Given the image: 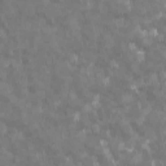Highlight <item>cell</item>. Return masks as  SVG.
I'll list each match as a JSON object with an SVG mask.
<instances>
[{
	"label": "cell",
	"instance_id": "277c9868",
	"mask_svg": "<svg viewBox=\"0 0 166 166\" xmlns=\"http://www.w3.org/2000/svg\"><path fill=\"white\" fill-rule=\"evenodd\" d=\"M129 49H130V51H134V52H136V49H137V46H136V43H135V41H130V43H129Z\"/></svg>",
	"mask_w": 166,
	"mask_h": 166
},
{
	"label": "cell",
	"instance_id": "8992f818",
	"mask_svg": "<svg viewBox=\"0 0 166 166\" xmlns=\"http://www.w3.org/2000/svg\"><path fill=\"white\" fill-rule=\"evenodd\" d=\"M73 119H74V122H78L80 119V113L79 112H74L73 113Z\"/></svg>",
	"mask_w": 166,
	"mask_h": 166
},
{
	"label": "cell",
	"instance_id": "3957f363",
	"mask_svg": "<svg viewBox=\"0 0 166 166\" xmlns=\"http://www.w3.org/2000/svg\"><path fill=\"white\" fill-rule=\"evenodd\" d=\"M139 36H140L142 39H144V38H148V36H149V33H148V30H147V29H142V30L139 31Z\"/></svg>",
	"mask_w": 166,
	"mask_h": 166
},
{
	"label": "cell",
	"instance_id": "52a82bcc",
	"mask_svg": "<svg viewBox=\"0 0 166 166\" xmlns=\"http://www.w3.org/2000/svg\"><path fill=\"white\" fill-rule=\"evenodd\" d=\"M161 78H162V79H166V72H165V70L161 72Z\"/></svg>",
	"mask_w": 166,
	"mask_h": 166
},
{
	"label": "cell",
	"instance_id": "6da1fadb",
	"mask_svg": "<svg viewBox=\"0 0 166 166\" xmlns=\"http://www.w3.org/2000/svg\"><path fill=\"white\" fill-rule=\"evenodd\" d=\"M135 57H136V61H137V62L144 61V60H145V52H144V49H142V48L136 49V52H135Z\"/></svg>",
	"mask_w": 166,
	"mask_h": 166
},
{
	"label": "cell",
	"instance_id": "5b68a950",
	"mask_svg": "<svg viewBox=\"0 0 166 166\" xmlns=\"http://www.w3.org/2000/svg\"><path fill=\"white\" fill-rule=\"evenodd\" d=\"M101 82H103L104 86H109V85H110V78H109L108 75H105L104 78H101Z\"/></svg>",
	"mask_w": 166,
	"mask_h": 166
},
{
	"label": "cell",
	"instance_id": "7a4b0ae2",
	"mask_svg": "<svg viewBox=\"0 0 166 166\" xmlns=\"http://www.w3.org/2000/svg\"><path fill=\"white\" fill-rule=\"evenodd\" d=\"M148 33H149L150 38H157L158 36V29L157 27H150V29L148 30Z\"/></svg>",
	"mask_w": 166,
	"mask_h": 166
}]
</instances>
